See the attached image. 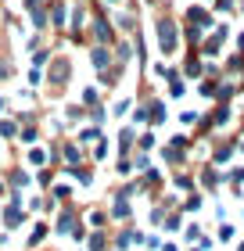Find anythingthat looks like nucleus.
<instances>
[{
    "instance_id": "nucleus-3",
    "label": "nucleus",
    "mask_w": 244,
    "mask_h": 251,
    "mask_svg": "<svg viewBox=\"0 0 244 251\" xmlns=\"http://www.w3.org/2000/svg\"><path fill=\"white\" fill-rule=\"evenodd\" d=\"M51 79H54V83H65V79H68V61L65 58H57L51 65Z\"/></svg>"
},
{
    "instance_id": "nucleus-6",
    "label": "nucleus",
    "mask_w": 244,
    "mask_h": 251,
    "mask_svg": "<svg viewBox=\"0 0 244 251\" xmlns=\"http://www.w3.org/2000/svg\"><path fill=\"white\" fill-rule=\"evenodd\" d=\"M11 133H15V126H11V122H0V136H11Z\"/></svg>"
},
{
    "instance_id": "nucleus-5",
    "label": "nucleus",
    "mask_w": 244,
    "mask_h": 251,
    "mask_svg": "<svg viewBox=\"0 0 244 251\" xmlns=\"http://www.w3.org/2000/svg\"><path fill=\"white\" fill-rule=\"evenodd\" d=\"M94 65H97V68L108 65V50H94Z\"/></svg>"
},
{
    "instance_id": "nucleus-1",
    "label": "nucleus",
    "mask_w": 244,
    "mask_h": 251,
    "mask_svg": "<svg viewBox=\"0 0 244 251\" xmlns=\"http://www.w3.org/2000/svg\"><path fill=\"white\" fill-rule=\"evenodd\" d=\"M158 43H162V50H165V54L176 50V25H172L169 18L158 22Z\"/></svg>"
},
{
    "instance_id": "nucleus-2",
    "label": "nucleus",
    "mask_w": 244,
    "mask_h": 251,
    "mask_svg": "<svg viewBox=\"0 0 244 251\" xmlns=\"http://www.w3.org/2000/svg\"><path fill=\"white\" fill-rule=\"evenodd\" d=\"M187 22H190V29H197V32H201V29L208 25V11H201V7H190V11H187Z\"/></svg>"
},
{
    "instance_id": "nucleus-4",
    "label": "nucleus",
    "mask_w": 244,
    "mask_h": 251,
    "mask_svg": "<svg viewBox=\"0 0 244 251\" xmlns=\"http://www.w3.org/2000/svg\"><path fill=\"white\" fill-rule=\"evenodd\" d=\"M18 219H22V208H18V204H11V208L4 212V223L7 226H18Z\"/></svg>"
},
{
    "instance_id": "nucleus-7",
    "label": "nucleus",
    "mask_w": 244,
    "mask_h": 251,
    "mask_svg": "<svg viewBox=\"0 0 244 251\" xmlns=\"http://www.w3.org/2000/svg\"><path fill=\"white\" fill-rule=\"evenodd\" d=\"M7 72H11V65H7V61H0V79H4Z\"/></svg>"
}]
</instances>
